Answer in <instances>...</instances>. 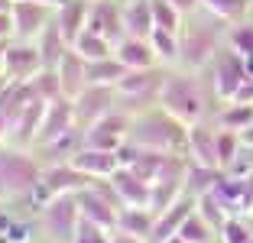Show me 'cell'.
Returning <instances> with one entry per match:
<instances>
[{
    "label": "cell",
    "mask_w": 253,
    "mask_h": 243,
    "mask_svg": "<svg viewBox=\"0 0 253 243\" xmlns=\"http://www.w3.org/2000/svg\"><path fill=\"white\" fill-rule=\"evenodd\" d=\"M126 133H130V117H124L120 111H111L107 117H101L97 123H91L84 130V146L117 153L126 143Z\"/></svg>",
    "instance_id": "cell-6"
},
{
    "label": "cell",
    "mask_w": 253,
    "mask_h": 243,
    "mask_svg": "<svg viewBox=\"0 0 253 243\" xmlns=\"http://www.w3.org/2000/svg\"><path fill=\"white\" fill-rule=\"evenodd\" d=\"M33 88H36V97H42V101H59L62 97V81H59V72L55 68H42V72L33 78Z\"/></svg>",
    "instance_id": "cell-31"
},
{
    "label": "cell",
    "mask_w": 253,
    "mask_h": 243,
    "mask_svg": "<svg viewBox=\"0 0 253 243\" xmlns=\"http://www.w3.org/2000/svg\"><path fill=\"white\" fill-rule=\"evenodd\" d=\"M130 143L143 149L175 153V149L188 146V130L182 120H175L166 111H146L136 120H130Z\"/></svg>",
    "instance_id": "cell-1"
},
{
    "label": "cell",
    "mask_w": 253,
    "mask_h": 243,
    "mask_svg": "<svg viewBox=\"0 0 253 243\" xmlns=\"http://www.w3.org/2000/svg\"><path fill=\"white\" fill-rule=\"evenodd\" d=\"M42 55H39V45H7V65L3 72L10 75L13 81H33L39 72H42Z\"/></svg>",
    "instance_id": "cell-9"
},
{
    "label": "cell",
    "mask_w": 253,
    "mask_h": 243,
    "mask_svg": "<svg viewBox=\"0 0 253 243\" xmlns=\"http://www.w3.org/2000/svg\"><path fill=\"white\" fill-rule=\"evenodd\" d=\"M237 146H240V133L237 130L217 133V159H221V165H234V159H237Z\"/></svg>",
    "instance_id": "cell-35"
},
{
    "label": "cell",
    "mask_w": 253,
    "mask_h": 243,
    "mask_svg": "<svg viewBox=\"0 0 253 243\" xmlns=\"http://www.w3.org/2000/svg\"><path fill=\"white\" fill-rule=\"evenodd\" d=\"M244 59V72H247V78H253V55H240Z\"/></svg>",
    "instance_id": "cell-48"
},
{
    "label": "cell",
    "mask_w": 253,
    "mask_h": 243,
    "mask_svg": "<svg viewBox=\"0 0 253 243\" xmlns=\"http://www.w3.org/2000/svg\"><path fill=\"white\" fill-rule=\"evenodd\" d=\"M78 143H84V136H82V133H78V130L72 126V130H68V133H62L59 140H55V143H49L45 149H49V156H68V153L75 156V153H78Z\"/></svg>",
    "instance_id": "cell-38"
},
{
    "label": "cell",
    "mask_w": 253,
    "mask_h": 243,
    "mask_svg": "<svg viewBox=\"0 0 253 243\" xmlns=\"http://www.w3.org/2000/svg\"><path fill=\"white\" fill-rule=\"evenodd\" d=\"M166 243H185V240H182V237L175 234V237H169V240H166Z\"/></svg>",
    "instance_id": "cell-52"
},
{
    "label": "cell",
    "mask_w": 253,
    "mask_h": 243,
    "mask_svg": "<svg viewBox=\"0 0 253 243\" xmlns=\"http://www.w3.org/2000/svg\"><path fill=\"white\" fill-rule=\"evenodd\" d=\"M117 227L130 237H149L153 234V214H146L143 207H120Z\"/></svg>",
    "instance_id": "cell-27"
},
{
    "label": "cell",
    "mask_w": 253,
    "mask_h": 243,
    "mask_svg": "<svg viewBox=\"0 0 253 243\" xmlns=\"http://www.w3.org/2000/svg\"><path fill=\"white\" fill-rule=\"evenodd\" d=\"M234 52L237 55H253V26L234 30Z\"/></svg>",
    "instance_id": "cell-41"
},
{
    "label": "cell",
    "mask_w": 253,
    "mask_h": 243,
    "mask_svg": "<svg viewBox=\"0 0 253 243\" xmlns=\"http://www.w3.org/2000/svg\"><path fill=\"white\" fill-rule=\"evenodd\" d=\"M224 243H247L250 240V230L244 227L240 221H224Z\"/></svg>",
    "instance_id": "cell-42"
},
{
    "label": "cell",
    "mask_w": 253,
    "mask_h": 243,
    "mask_svg": "<svg viewBox=\"0 0 253 243\" xmlns=\"http://www.w3.org/2000/svg\"><path fill=\"white\" fill-rule=\"evenodd\" d=\"M10 33H13V20H10V13H0V39H7Z\"/></svg>",
    "instance_id": "cell-44"
},
{
    "label": "cell",
    "mask_w": 253,
    "mask_h": 243,
    "mask_svg": "<svg viewBox=\"0 0 253 243\" xmlns=\"http://www.w3.org/2000/svg\"><path fill=\"white\" fill-rule=\"evenodd\" d=\"M39 182H42V169L36 159L16 153V149H0V198L33 195Z\"/></svg>",
    "instance_id": "cell-2"
},
{
    "label": "cell",
    "mask_w": 253,
    "mask_h": 243,
    "mask_svg": "<svg viewBox=\"0 0 253 243\" xmlns=\"http://www.w3.org/2000/svg\"><path fill=\"white\" fill-rule=\"evenodd\" d=\"M88 30L97 33V36H104V39H120L126 33L124 30V10L117 3H111V0L94 3L88 10Z\"/></svg>",
    "instance_id": "cell-14"
},
{
    "label": "cell",
    "mask_w": 253,
    "mask_h": 243,
    "mask_svg": "<svg viewBox=\"0 0 253 243\" xmlns=\"http://www.w3.org/2000/svg\"><path fill=\"white\" fill-rule=\"evenodd\" d=\"M111 185L117 188L124 207H149V198H153V185L143 182L133 169H117L111 175Z\"/></svg>",
    "instance_id": "cell-10"
},
{
    "label": "cell",
    "mask_w": 253,
    "mask_h": 243,
    "mask_svg": "<svg viewBox=\"0 0 253 243\" xmlns=\"http://www.w3.org/2000/svg\"><path fill=\"white\" fill-rule=\"evenodd\" d=\"M88 10L91 7L84 3V0H65V3L59 7V16H55V20H59L62 36L68 39V45L82 36L84 30H88Z\"/></svg>",
    "instance_id": "cell-20"
},
{
    "label": "cell",
    "mask_w": 253,
    "mask_h": 243,
    "mask_svg": "<svg viewBox=\"0 0 253 243\" xmlns=\"http://www.w3.org/2000/svg\"><path fill=\"white\" fill-rule=\"evenodd\" d=\"M163 81H166V75L156 72V68H130L120 78L117 91L130 107H146V104H153L163 94Z\"/></svg>",
    "instance_id": "cell-5"
},
{
    "label": "cell",
    "mask_w": 253,
    "mask_h": 243,
    "mask_svg": "<svg viewBox=\"0 0 253 243\" xmlns=\"http://www.w3.org/2000/svg\"><path fill=\"white\" fill-rule=\"evenodd\" d=\"M247 3H250V0H247Z\"/></svg>",
    "instance_id": "cell-55"
},
{
    "label": "cell",
    "mask_w": 253,
    "mask_h": 243,
    "mask_svg": "<svg viewBox=\"0 0 253 243\" xmlns=\"http://www.w3.org/2000/svg\"><path fill=\"white\" fill-rule=\"evenodd\" d=\"M149 45H153L156 55H163V59H175V55H179V36L172 30H163V26H156V30L149 33Z\"/></svg>",
    "instance_id": "cell-34"
},
{
    "label": "cell",
    "mask_w": 253,
    "mask_h": 243,
    "mask_svg": "<svg viewBox=\"0 0 253 243\" xmlns=\"http://www.w3.org/2000/svg\"><path fill=\"white\" fill-rule=\"evenodd\" d=\"M195 201L198 198H192V195H185V198H179L175 204L169 207V211H163L156 217V224H153V243H166L169 237H175L182 230V224H185V217L195 211Z\"/></svg>",
    "instance_id": "cell-18"
},
{
    "label": "cell",
    "mask_w": 253,
    "mask_h": 243,
    "mask_svg": "<svg viewBox=\"0 0 253 243\" xmlns=\"http://www.w3.org/2000/svg\"><path fill=\"white\" fill-rule=\"evenodd\" d=\"M75 198H78V211H82V217L94 221L97 227H104V230L117 227V214L120 211L101 192H97V188H82V192H75Z\"/></svg>",
    "instance_id": "cell-12"
},
{
    "label": "cell",
    "mask_w": 253,
    "mask_h": 243,
    "mask_svg": "<svg viewBox=\"0 0 253 243\" xmlns=\"http://www.w3.org/2000/svg\"><path fill=\"white\" fill-rule=\"evenodd\" d=\"M179 237L185 243H211V230H208V221L201 217V214H188L185 217V224H182V230H179Z\"/></svg>",
    "instance_id": "cell-33"
},
{
    "label": "cell",
    "mask_w": 253,
    "mask_h": 243,
    "mask_svg": "<svg viewBox=\"0 0 253 243\" xmlns=\"http://www.w3.org/2000/svg\"><path fill=\"white\" fill-rule=\"evenodd\" d=\"M247 72L240 55H221L214 65V91L217 97H237V91L244 88Z\"/></svg>",
    "instance_id": "cell-16"
},
{
    "label": "cell",
    "mask_w": 253,
    "mask_h": 243,
    "mask_svg": "<svg viewBox=\"0 0 253 243\" xmlns=\"http://www.w3.org/2000/svg\"><path fill=\"white\" fill-rule=\"evenodd\" d=\"M42 182L49 185L52 195H65V192H82V188H88L91 175L78 172L75 165H52L49 172H42Z\"/></svg>",
    "instance_id": "cell-23"
},
{
    "label": "cell",
    "mask_w": 253,
    "mask_h": 243,
    "mask_svg": "<svg viewBox=\"0 0 253 243\" xmlns=\"http://www.w3.org/2000/svg\"><path fill=\"white\" fill-rule=\"evenodd\" d=\"M111 243H140V237H130V234H124V230H120L117 237H111Z\"/></svg>",
    "instance_id": "cell-45"
},
{
    "label": "cell",
    "mask_w": 253,
    "mask_h": 243,
    "mask_svg": "<svg viewBox=\"0 0 253 243\" xmlns=\"http://www.w3.org/2000/svg\"><path fill=\"white\" fill-rule=\"evenodd\" d=\"M205 7L211 10V13L224 16V20H231V16H240L247 7V0H205Z\"/></svg>",
    "instance_id": "cell-40"
},
{
    "label": "cell",
    "mask_w": 253,
    "mask_h": 243,
    "mask_svg": "<svg viewBox=\"0 0 253 243\" xmlns=\"http://www.w3.org/2000/svg\"><path fill=\"white\" fill-rule=\"evenodd\" d=\"M68 49H72V45H68L65 36H62L59 20H49V23H45V30H42V36H39V55H42V65L45 68H59L62 55H65Z\"/></svg>",
    "instance_id": "cell-24"
},
{
    "label": "cell",
    "mask_w": 253,
    "mask_h": 243,
    "mask_svg": "<svg viewBox=\"0 0 253 243\" xmlns=\"http://www.w3.org/2000/svg\"><path fill=\"white\" fill-rule=\"evenodd\" d=\"M188 153L198 165H208V169H221V159H217V136L208 133L205 126H192L188 130Z\"/></svg>",
    "instance_id": "cell-22"
},
{
    "label": "cell",
    "mask_w": 253,
    "mask_h": 243,
    "mask_svg": "<svg viewBox=\"0 0 253 243\" xmlns=\"http://www.w3.org/2000/svg\"><path fill=\"white\" fill-rule=\"evenodd\" d=\"M240 143H247V146L253 149V123L247 126V130H240Z\"/></svg>",
    "instance_id": "cell-47"
},
{
    "label": "cell",
    "mask_w": 253,
    "mask_h": 243,
    "mask_svg": "<svg viewBox=\"0 0 253 243\" xmlns=\"http://www.w3.org/2000/svg\"><path fill=\"white\" fill-rule=\"evenodd\" d=\"M10 20H13V33L16 36H36V33L45 30V3H36V0H16L13 10H10Z\"/></svg>",
    "instance_id": "cell-15"
},
{
    "label": "cell",
    "mask_w": 253,
    "mask_h": 243,
    "mask_svg": "<svg viewBox=\"0 0 253 243\" xmlns=\"http://www.w3.org/2000/svg\"><path fill=\"white\" fill-rule=\"evenodd\" d=\"M111 39H104V36H97V33H91V30H84L82 36L72 42V49L82 55V59H88V62H97V59H107V52H111Z\"/></svg>",
    "instance_id": "cell-30"
},
{
    "label": "cell",
    "mask_w": 253,
    "mask_h": 243,
    "mask_svg": "<svg viewBox=\"0 0 253 243\" xmlns=\"http://www.w3.org/2000/svg\"><path fill=\"white\" fill-rule=\"evenodd\" d=\"M159 104H163L166 114H172V117L182 120V123H192V120H198V114H201L198 88H195L192 78H182V75H169V78L163 81Z\"/></svg>",
    "instance_id": "cell-3"
},
{
    "label": "cell",
    "mask_w": 253,
    "mask_h": 243,
    "mask_svg": "<svg viewBox=\"0 0 253 243\" xmlns=\"http://www.w3.org/2000/svg\"><path fill=\"white\" fill-rule=\"evenodd\" d=\"M234 101H244V104H253V78H247L244 81V88L237 91V97Z\"/></svg>",
    "instance_id": "cell-43"
},
{
    "label": "cell",
    "mask_w": 253,
    "mask_h": 243,
    "mask_svg": "<svg viewBox=\"0 0 253 243\" xmlns=\"http://www.w3.org/2000/svg\"><path fill=\"white\" fill-rule=\"evenodd\" d=\"M72 165L78 172H84V175H91V178H111L114 172L120 169V159H117V153H107V149L82 146L72 156Z\"/></svg>",
    "instance_id": "cell-13"
},
{
    "label": "cell",
    "mask_w": 253,
    "mask_h": 243,
    "mask_svg": "<svg viewBox=\"0 0 253 243\" xmlns=\"http://www.w3.org/2000/svg\"><path fill=\"white\" fill-rule=\"evenodd\" d=\"M7 65V39H0V72Z\"/></svg>",
    "instance_id": "cell-49"
},
{
    "label": "cell",
    "mask_w": 253,
    "mask_h": 243,
    "mask_svg": "<svg viewBox=\"0 0 253 243\" xmlns=\"http://www.w3.org/2000/svg\"><path fill=\"white\" fill-rule=\"evenodd\" d=\"M124 30H126V36L149 39V33L156 30L153 3H149V0H133V3H126L124 7Z\"/></svg>",
    "instance_id": "cell-21"
},
{
    "label": "cell",
    "mask_w": 253,
    "mask_h": 243,
    "mask_svg": "<svg viewBox=\"0 0 253 243\" xmlns=\"http://www.w3.org/2000/svg\"><path fill=\"white\" fill-rule=\"evenodd\" d=\"M45 104L42 97H36V101H30L26 107H23V114L10 123V133H13V140H26V143H36L39 136V126H42V117H45Z\"/></svg>",
    "instance_id": "cell-19"
},
{
    "label": "cell",
    "mask_w": 253,
    "mask_h": 243,
    "mask_svg": "<svg viewBox=\"0 0 253 243\" xmlns=\"http://www.w3.org/2000/svg\"><path fill=\"white\" fill-rule=\"evenodd\" d=\"M13 3H16V0H0V13H10V10H13Z\"/></svg>",
    "instance_id": "cell-50"
},
{
    "label": "cell",
    "mask_w": 253,
    "mask_h": 243,
    "mask_svg": "<svg viewBox=\"0 0 253 243\" xmlns=\"http://www.w3.org/2000/svg\"><path fill=\"white\" fill-rule=\"evenodd\" d=\"M117 59L124 62L126 68H153L156 49L149 45V39L126 36V39H120V42H117Z\"/></svg>",
    "instance_id": "cell-25"
},
{
    "label": "cell",
    "mask_w": 253,
    "mask_h": 243,
    "mask_svg": "<svg viewBox=\"0 0 253 243\" xmlns=\"http://www.w3.org/2000/svg\"><path fill=\"white\" fill-rule=\"evenodd\" d=\"M247 243H253V237H250V240H247Z\"/></svg>",
    "instance_id": "cell-54"
},
{
    "label": "cell",
    "mask_w": 253,
    "mask_h": 243,
    "mask_svg": "<svg viewBox=\"0 0 253 243\" xmlns=\"http://www.w3.org/2000/svg\"><path fill=\"white\" fill-rule=\"evenodd\" d=\"M153 3V20H156V26H163V30H179V10L172 7L169 0H149Z\"/></svg>",
    "instance_id": "cell-36"
},
{
    "label": "cell",
    "mask_w": 253,
    "mask_h": 243,
    "mask_svg": "<svg viewBox=\"0 0 253 243\" xmlns=\"http://www.w3.org/2000/svg\"><path fill=\"white\" fill-rule=\"evenodd\" d=\"M55 72H59V81H62V97H68V101H75V97L88 88V75H84L88 72V59H82L75 49H68L62 55Z\"/></svg>",
    "instance_id": "cell-11"
},
{
    "label": "cell",
    "mask_w": 253,
    "mask_h": 243,
    "mask_svg": "<svg viewBox=\"0 0 253 243\" xmlns=\"http://www.w3.org/2000/svg\"><path fill=\"white\" fill-rule=\"evenodd\" d=\"M75 120L84 126L97 123L101 117H107L114 107V91L107 88V84H88V88L82 91V94L75 97Z\"/></svg>",
    "instance_id": "cell-7"
},
{
    "label": "cell",
    "mask_w": 253,
    "mask_h": 243,
    "mask_svg": "<svg viewBox=\"0 0 253 243\" xmlns=\"http://www.w3.org/2000/svg\"><path fill=\"white\" fill-rule=\"evenodd\" d=\"M214 55V33L211 30H192L179 39V59L188 68H201Z\"/></svg>",
    "instance_id": "cell-17"
},
{
    "label": "cell",
    "mask_w": 253,
    "mask_h": 243,
    "mask_svg": "<svg viewBox=\"0 0 253 243\" xmlns=\"http://www.w3.org/2000/svg\"><path fill=\"white\" fill-rule=\"evenodd\" d=\"M250 123H253V104L234 101L231 107L221 114V126L224 130H247Z\"/></svg>",
    "instance_id": "cell-32"
},
{
    "label": "cell",
    "mask_w": 253,
    "mask_h": 243,
    "mask_svg": "<svg viewBox=\"0 0 253 243\" xmlns=\"http://www.w3.org/2000/svg\"><path fill=\"white\" fill-rule=\"evenodd\" d=\"M217 169H208V165H188L185 169V192L192 195V198H201V195H208L211 188L217 185Z\"/></svg>",
    "instance_id": "cell-28"
},
{
    "label": "cell",
    "mask_w": 253,
    "mask_h": 243,
    "mask_svg": "<svg viewBox=\"0 0 253 243\" xmlns=\"http://www.w3.org/2000/svg\"><path fill=\"white\" fill-rule=\"evenodd\" d=\"M78 221H82V211H78L75 192L55 195V198L42 207V224H45V230H49V237H52L55 243H72L75 230H78Z\"/></svg>",
    "instance_id": "cell-4"
},
{
    "label": "cell",
    "mask_w": 253,
    "mask_h": 243,
    "mask_svg": "<svg viewBox=\"0 0 253 243\" xmlns=\"http://www.w3.org/2000/svg\"><path fill=\"white\" fill-rule=\"evenodd\" d=\"M72 243H111V237H104V227H97L94 221L82 217L78 221V230H75V240Z\"/></svg>",
    "instance_id": "cell-39"
},
{
    "label": "cell",
    "mask_w": 253,
    "mask_h": 243,
    "mask_svg": "<svg viewBox=\"0 0 253 243\" xmlns=\"http://www.w3.org/2000/svg\"><path fill=\"white\" fill-rule=\"evenodd\" d=\"M179 188H182V178H163V182H156L153 185V198H149V211L156 214V217L163 211H169L179 201Z\"/></svg>",
    "instance_id": "cell-29"
},
{
    "label": "cell",
    "mask_w": 253,
    "mask_h": 243,
    "mask_svg": "<svg viewBox=\"0 0 253 243\" xmlns=\"http://www.w3.org/2000/svg\"><path fill=\"white\" fill-rule=\"evenodd\" d=\"M36 3H55V7H62L65 0H36Z\"/></svg>",
    "instance_id": "cell-51"
},
{
    "label": "cell",
    "mask_w": 253,
    "mask_h": 243,
    "mask_svg": "<svg viewBox=\"0 0 253 243\" xmlns=\"http://www.w3.org/2000/svg\"><path fill=\"white\" fill-rule=\"evenodd\" d=\"M198 207H201V217H205L208 224H214V227H224V221H227V217H224V211H221L224 204L214 198V192L201 195V198H198Z\"/></svg>",
    "instance_id": "cell-37"
},
{
    "label": "cell",
    "mask_w": 253,
    "mask_h": 243,
    "mask_svg": "<svg viewBox=\"0 0 253 243\" xmlns=\"http://www.w3.org/2000/svg\"><path fill=\"white\" fill-rule=\"evenodd\" d=\"M72 126H75V104L68 97H59V101L45 104V117H42V126H39L36 143L39 146H49V143H55Z\"/></svg>",
    "instance_id": "cell-8"
},
{
    "label": "cell",
    "mask_w": 253,
    "mask_h": 243,
    "mask_svg": "<svg viewBox=\"0 0 253 243\" xmlns=\"http://www.w3.org/2000/svg\"><path fill=\"white\" fill-rule=\"evenodd\" d=\"M0 243H10V237H7V234H0Z\"/></svg>",
    "instance_id": "cell-53"
},
{
    "label": "cell",
    "mask_w": 253,
    "mask_h": 243,
    "mask_svg": "<svg viewBox=\"0 0 253 243\" xmlns=\"http://www.w3.org/2000/svg\"><path fill=\"white\" fill-rule=\"evenodd\" d=\"M169 3L175 10H195V3H198V0H169Z\"/></svg>",
    "instance_id": "cell-46"
},
{
    "label": "cell",
    "mask_w": 253,
    "mask_h": 243,
    "mask_svg": "<svg viewBox=\"0 0 253 243\" xmlns=\"http://www.w3.org/2000/svg\"><path fill=\"white\" fill-rule=\"evenodd\" d=\"M130 72L120 59H97V62H88V84H120V78Z\"/></svg>",
    "instance_id": "cell-26"
}]
</instances>
